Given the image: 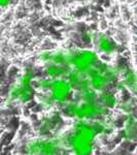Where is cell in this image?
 <instances>
[{
	"label": "cell",
	"mask_w": 137,
	"mask_h": 155,
	"mask_svg": "<svg viewBox=\"0 0 137 155\" xmlns=\"http://www.w3.org/2000/svg\"><path fill=\"white\" fill-rule=\"evenodd\" d=\"M63 111L67 116L73 117L78 120H96L99 116H106L109 109L104 107L100 101H70L62 104Z\"/></svg>",
	"instance_id": "1"
},
{
	"label": "cell",
	"mask_w": 137,
	"mask_h": 155,
	"mask_svg": "<svg viewBox=\"0 0 137 155\" xmlns=\"http://www.w3.org/2000/svg\"><path fill=\"white\" fill-rule=\"evenodd\" d=\"M68 51V64L72 69L86 74L100 61V54L96 50L73 48Z\"/></svg>",
	"instance_id": "2"
},
{
	"label": "cell",
	"mask_w": 137,
	"mask_h": 155,
	"mask_svg": "<svg viewBox=\"0 0 137 155\" xmlns=\"http://www.w3.org/2000/svg\"><path fill=\"white\" fill-rule=\"evenodd\" d=\"M73 91V87L70 84V82L67 80V78H61V79L53 80L51 89L48 93L55 104L62 106L70 101Z\"/></svg>",
	"instance_id": "3"
},
{
	"label": "cell",
	"mask_w": 137,
	"mask_h": 155,
	"mask_svg": "<svg viewBox=\"0 0 137 155\" xmlns=\"http://www.w3.org/2000/svg\"><path fill=\"white\" fill-rule=\"evenodd\" d=\"M67 144L74 155H92L94 151V142L90 141L78 132H72L67 139Z\"/></svg>",
	"instance_id": "4"
},
{
	"label": "cell",
	"mask_w": 137,
	"mask_h": 155,
	"mask_svg": "<svg viewBox=\"0 0 137 155\" xmlns=\"http://www.w3.org/2000/svg\"><path fill=\"white\" fill-rule=\"evenodd\" d=\"M27 153L30 155H57L59 146L49 140H34L27 145Z\"/></svg>",
	"instance_id": "5"
},
{
	"label": "cell",
	"mask_w": 137,
	"mask_h": 155,
	"mask_svg": "<svg viewBox=\"0 0 137 155\" xmlns=\"http://www.w3.org/2000/svg\"><path fill=\"white\" fill-rule=\"evenodd\" d=\"M93 44L96 48V51L101 55L113 56L118 51V45H116V42L110 36H108L107 34L98 33L97 32Z\"/></svg>",
	"instance_id": "6"
},
{
	"label": "cell",
	"mask_w": 137,
	"mask_h": 155,
	"mask_svg": "<svg viewBox=\"0 0 137 155\" xmlns=\"http://www.w3.org/2000/svg\"><path fill=\"white\" fill-rule=\"evenodd\" d=\"M121 71V76H119V81L116 82V88L121 91L123 90H132L137 86V72L134 71L132 67L129 66H119Z\"/></svg>",
	"instance_id": "7"
},
{
	"label": "cell",
	"mask_w": 137,
	"mask_h": 155,
	"mask_svg": "<svg viewBox=\"0 0 137 155\" xmlns=\"http://www.w3.org/2000/svg\"><path fill=\"white\" fill-rule=\"evenodd\" d=\"M34 92H35V87H26L17 83V85H14L9 90V97L11 101L27 104L33 99Z\"/></svg>",
	"instance_id": "8"
},
{
	"label": "cell",
	"mask_w": 137,
	"mask_h": 155,
	"mask_svg": "<svg viewBox=\"0 0 137 155\" xmlns=\"http://www.w3.org/2000/svg\"><path fill=\"white\" fill-rule=\"evenodd\" d=\"M67 80L70 82L73 89L76 92H83L91 88L89 78L86 76V74L81 71H78L75 69H71L70 72L67 76Z\"/></svg>",
	"instance_id": "9"
},
{
	"label": "cell",
	"mask_w": 137,
	"mask_h": 155,
	"mask_svg": "<svg viewBox=\"0 0 137 155\" xmlns=\"http://www.w3.org/2000/svg\"><path fill=\"white\" fill-rule=\"evenodd\" d=\"M70 66H61L57 64L49 63L44 65L43 67V74L44 77H48L52 80L61 79V78H67L68 74L71 71Z\"/></svg>",
	"instance_id": "10"
},
{
	"label": "cell",
	"mask_w": 137,
	"mask_h": 155,
	"mask_svg": "<svg viewBox=\"0 0 137 155\" xmlns=\"http://www.w3.org/2000/svg\"><path fill=\"white\" fill-rule=\"evenodd\" d=\"M99 101L109 110L116 109L119 104L118 97L114 95L113 93H111V92H109V91H106V90L100 93V95H99Z\"/></svg>",
	"instance_id": "11"
},
{
	"label": "cell",
	"mask_w": 137,
	"mask_h": 155,
	"mask_svg": "<svg viewBox=\"0 0 137 155\" xmlns=\"http://www.w3.org/2000/svg\"><path fill=\"white\" fill-rule=\"evenodd\" d=\"M137 134V120L135 117L129 115L125 120V137L127 139H133Z\"/></svg>",
	"instance_id": "12"
},
{
	"label": "cell",
	"mask_w": 137,
	"mask_h": 155,
	"mask_svg": "<svg viewBox=\"0 0 137 155\" xmlns=\"http://www.w3.org/2000/svg\"><path fill=\"white\" fill-rule=\"evenodd\" d=\"M51 63L61 66H69L68 51L67 50H57V51H54L53 55H52Z\"/></svg>",
	"instance_id": "13"
},
{
	"label": "cell",
	"mask_w": 137,
	"mask_h": 155,
	"mask_svg": "<svg viewBox=\"0 0 137 155\" xmlns=\"http://www.w3.org/2000/svg\"><path fill=\"white\" fill-rule=\"evenodd\" d=\"M79 95H81V101H88V102H96L99 101V95L100 93L97 92L96 90L93 88H90L86 91L79 92Z\"/></svg>",
	"instance_id": "14"
},
{
	"label": "cell",
	"mask_w": 137,
	"mask_h": 155,
	"mask_svg": "<svg viewBox=\"0 0 137 155\" xmlns=\"http://www.w3.org/2000/svg\"><path fill=\"white\" fill-rule=\"evenodd\" d=\"M52 55H53L52 51H42L37 55V61L42 65L49 64L52 62Z\"/></svg>",
	"instance_id": "15"
},
{
	"label": "cell",
	"mask_w": 137,
	"mask_h": 155,
	"mask_svg": "<svg viewBox=\"0 0 137 155\" xmlns=\"http://www.w3.org/2000/svg\"><path fill=\"white\" fill-rule=\"evenodd\" d=\"M14 2V0H0V7L1 8H6V7L11 6Z\"/></svg>",
	"instance_id": "16"
},
{
	"label": "cell",
	"mask_w": 137,
	"mask_h": 155,
	"mask_svg": "<svg viewBox=\"0 0 137 155\" xmlns=\"http://www.w3.org/2000/svg\"><path fill=\"white\" fill-rule=\"evenodd\" d=\"M134 92H136V93H137V86H136V88L134 89Z\"/></svg>",
	"instance_id": "17"
}]
</instances>
